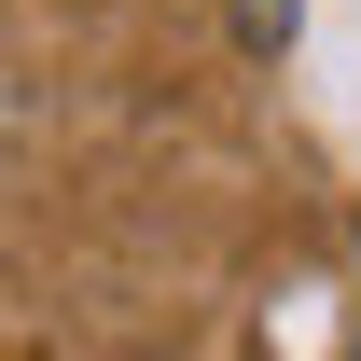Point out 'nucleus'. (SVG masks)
<instances>
[{
  "mask_svg": "<svg viewBox=\"0 0 361 361\" xmlns=\"http://www.w3.org/2000/svg\"><path fill=\"white\" fill-rule=\"evenodd\" d=\"M236 28L250 42H292V0H236Z\"/></svg>",
  "mask_w": 361,
  "mask_h": 361,
  "instance_id": "f257e3e1",
  "label": "nucleus"
}]
</instances>
